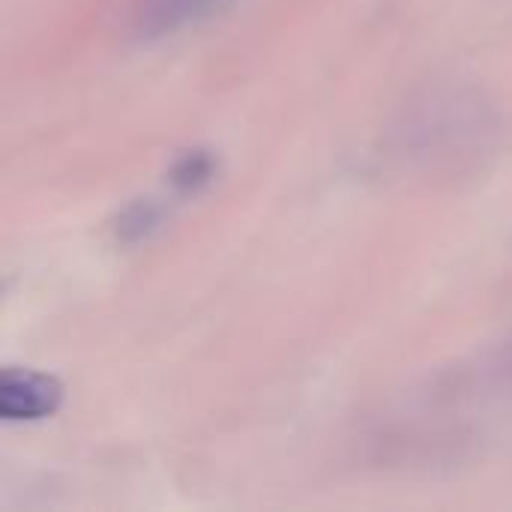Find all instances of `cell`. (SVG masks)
Masks as SVG:
<instances>
[{
	"instance_id": "cell-1",
	"label": "cell",
	"mask_w": 512,
	"mask_h": 512,
	"mask_svg": "<svg viewBox=\"0 0 512 512\" xmlns=\"http://www.w3.org/2000/svg\"><path fill=\"white\" fill-rule=\"evenodd\" d=\"M63 402L57 378L33 369H3L0 375V417L6 423H36L51 417Z\"/></svg>"
},
{
	"instance_id": "cell-2",
	"label": "cell",
	"mask_w": 512,
	"mask_h": 512,
	"mask_svg": "<svg viewBox=\"0 0 512 512\" xmlns=\"http://www.w3.org/2000/svg\"><path fill=\"white\" fill-rule=\"evenodd\" d=\"M228 3L231 0H138L132 24L138 36L156 39L183 27H195L222 12Z\"/></svg>"
},
{
	"instance_id": "cell-3",
	"label": "cell",
	"mask_w": 512,
	"mask_h": 512,
	"mask_svg": "<svg viewBox=\"0 0 512 512\" xmlns=\"http://www.w3.org/2000/svg\"><path fill=\"white\" fill-rule=\"evenodd\" d=\"M213 174V162L204 153H189L180 159V165L174 168V183L180 189H195L201 183H207Z\"/></svg>"
}]
</instances>
